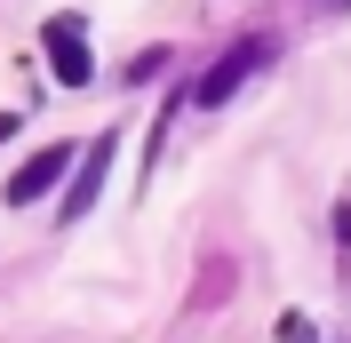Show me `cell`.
<instances>
[{"instance_id": "cell-7", "label": "cell", "mask_w": 351, "mask_h": 343, "mask_svg": "<svg viewBox=\"0 0 351 343\" xmlns=\"http://www.w3.org/2000/svg\"><path fill=\"white\" fill-rule=\"evenodd\" d=\"M8 136H16V112H0V144H8Z\"/></svg>"}, {"instance_id": "cell-1", "label": "cell", "mask_w": 351, "mask_h": 343, "mask_svg": "<svg viewBox=\"0 0 351 343\" xmlns=\"http://www.w3.org/2000/svg\"><path fill=\"white\" fill-rule=\"evenodd\" d=\"M263 64H271V40H263V32H256V40H232L216 64L199 72L192 104H232V96H240V80H247V72H263Z\"/></svg>"}, {"instance_id": "cell-5", "label": "cell", "mask_w": 351, "mask_h": 343, "mask_svg": "<svg viewBox=\"0 0 351 343\" xmlns=\"http://www.w3.org/2000/svg\"><path fill=\"white\" fill-rule=\"evenodd\" d=\"M335 239H343V248H351V208H335Z\"/></svg>"}, {"instance_id": "cell-3", "label": "cell", "mask_w": 351, "mask_h": 343, "mask_svg": "<svg viewBox=\"0 0 351 343\" xmlns=\"http://www.w3.org/2000/svg\"><path fill=\"white\" fill-rule=\"evenodd\" d=\"M112 144H120V128H104L96 144L80 152V160H72V176H64V208H56L64 224H80V215L96 208V192H104V168H112Z\"/></svg>"}, {"instance_id": "cell-6", "label": "cell", "mask_w": 351, "mask_h": 343, "mask_svg": "<svg viewBox=\"0 0 351 343\" xmlns=\"http://www.w3.org/2000/svg\"><path fill=\"white\" fill-rule=\"evenodd\" d=\"M280 343H304V320H287V327H280Z\"/></svg>"}, {"instance_id": "cell-4", "label": "cell", "mask_w": 351, "mask_h": 343, "mask_svg": "<svg viewBox=\"0 0 351 343\" xmlns=\"http://www.w3.org/2000/svg\"><path fill=\"white\" fill-rule=\"evenodd\" d=\"M48 64L64 88H88L96 64H88V40H80V16H48Z\"/></svg>"}, {"instance_id": "cell-2", "label": "cell", "mask_w": 351, "mask_h": 343, "mask_svg": "<svg viewBox=\"0 0 351 343\" xmlns=\"http://www.w3.org/2000/svg\"><path fill=\"white\" fill-rule=\"evenodd\" d=\"M72 160H80V152H72V144H48V152H32V160H24L16 176H8V208H40L48 192H64Z\"/></svg>"}]
</instances>
